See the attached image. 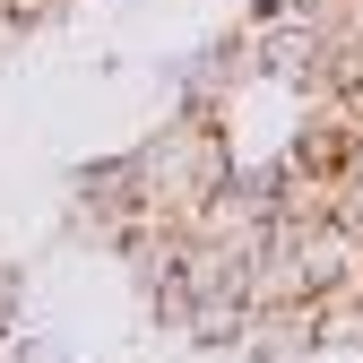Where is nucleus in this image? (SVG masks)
Listing matches in <instances>:
<instances>
[{"label": "nucleus", "mask_w": 363, "mask_h": 363, "mask_svg": "<svg viewBox=\"0 0 363 363\" xmlns=\"http://www.w3.org/2000/svg\"><path fill=\"white\" fill-rule=\"evenodd\" d=\"M130 191H139V234H191V216L234 182V156H225V130L191 104L182 121H164L147 147H130Z\"/></svg>", "instance_id": "1"}, {"label": "nucleus", "mask_w": 363, "mask_h": 363, "mask_svg": "<svg viewBox=\"0 0 363 363\" xmlns=\"http://www.w3.org/2000/svg\"><path fill=\"white\" fill-rule=\"evenodd\" d=\"M52 9H61V0H52Z\"/></svg>", "instance_id": "5"}, {"label": "nucleus", "mask_w": 363, "mask_h": 363, "mask_svg": "<svg viewBox=\"0 0 363 363\" xmlns=\"http://www.w3.org/2000/svg\"><path fill=\"white\" fill-rule=\"evenodd\" d=\"M0 329H18V268H0Z\"/></svg>", "instance_id": "4"}, {"label": "nucleus", "mask_w": 363, "mask_h": 363, "mask_svg": "<svg viewBox=\"0 0 363 363\" xmlns=\"http://www.w3.org/2000/svg\"><path fill=\"white\" fill-rule=\"evenodd\" d=\"M294 225V216H286ZM294 268H303V294L311 303H354L363 294V234L354 225H337V216H303L294 225Z\"/></svg>", "instance_id": "2"}, {"label": "nucleus", "mask_w": 363, "mask_h": 363, "mask_svg": "<svg viewBox=\"0 0 363 363\" xmlns=\"http://www.w3.org/2000/svg\"><path fill=\"white\" fill-rule=\"evenodd\" d=\"M329 216L363 234V139H354V156H346V164H337V182H329Z\"/></svg>", "instance_id": "3"}]
</instances>
